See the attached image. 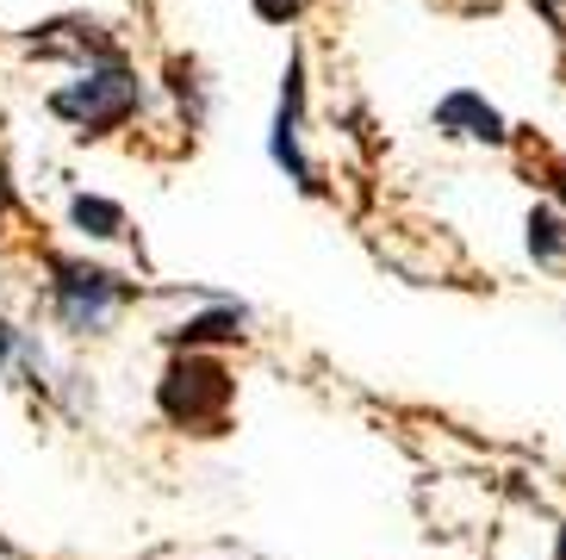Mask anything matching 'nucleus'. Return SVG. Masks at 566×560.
<instances>
[{"label": "nucleus", "mask_w": 566, "mask_h": 560, "mask_svg": "<svg viewBox=\"0 0 566 560\" xmlns=\"http://www.w3.org/2000/svg\"><path fill=\"white\" fill-rule=\"evenodd\" d=\"M268 156L281 168L286 182L300 187V194H324L317 182L312 156H305V50L293 44L286 50V75H281V106H274V132H268Z\"/></svg>", "instance_id": "3"}, {"label": "nucleus", "mask_w": 566, "mask_h": 560, "mask_svg": "<svg viewBox=\"0 0 566 560\" xmlns=\"http://www.w3.org/2000/svg\"><path fill=\"white\" fill-rule=\"evenodd\" d=\"M132 299V287L125 280H113L106 268H87V262H56V318H63L69 330H101L106 318L118 312Z\"/></svg>", "instance_id": "4"}, {"label": "nucleus", "mask_w": 566, "mask_h": 560, "mask_svg": "<svg viewBox=\"0 0 566 560\" xmlns=\"http://www.w3.org/2000/svg\"><path fill=\"white\" fill-rule=\"evenodd\" d=\"M430 125L454 144H485V149H511V118L480 94V87H449L430 106Z\"/></svg>", "instance_id": "5"}, {"label": "nucleus", "mask_w": 566, "mask_h": 560, "mask_svg": "<svg viewBox=\"0 0 566 560\" xmlns=\"http://www.w3.org/2000/svg\"><path fill=\"white\" fill-rule=\"evenodd\" d=\"M237 398L231 367L206 355V349H175V362L163 367V386H156V405L175 429H200V436H218L224 429V412Z\"/></svg>", "instance_id": "1"}, {"label": "nucleus", "mask_w": 566, "mask_h": 560, "mask_svg": "<svg viewBox=\"0 0 566 560\" xmlns=\"http://www.w3.org/2000/svg\"><path fill=\"white\" fill-rule=\"evenodd\" d=\"M548 187H554V199L566 206V156H554V163H548Z\"/></svg>", "instance_id": "11"}, {"label": "nucleus", "mask_w": 566, "mask_h": 560, "mask_svg": "<svg viewBox=\"0 0 566 560\" xmlns=\"http://www.w3.org/2000/svg\"><path fill=\"white\" fill-rule=\"evenodd\" d=\"M69 212H75V225H82L87 237H118V231H125V212H118L113 199H87L82 194Z\"/></svg>", "instance_id": "9"}, {"label": "nucleus", "mask_w": 566, "mask_h": 560, "mask_svg": "<svg viewBox=\"0 0 566 560\" xmlns=\"http://www.w3.org/2000/svg\"><path fill=\"white\" fill-rule=\"evenodd\" d=\"M250 7H255V19H268V25H300L312 0H250Z\"/></svg>", "instance_id": "10"}, {"label": "nucleus", "mask_w": 566, "mask_h": 560, "mask_svg": "<svg viewBox=\"0 0 566 560\" xmlns=\"http://www.w3.org/2000/svg\"><path fill=\"white\" fill-rule=\"evenodd\" d=\"M168 87H175V100L187 106V125L200 132V125H206V82H200V69L175 63V69H168Z\"/></svg>", "instance_id": "8"}, {"label": "nucleus", "mask_w": 566, "mask_h": 560, "mask_svg": "<svg viewBox=\"0 0 566 560\" xmlns=\"http://www.w3.org/2000/svg\"><path fill=\"white\" fill-rule=\"evenodd\" d=\"M523 243H530V262L535 268H560L566 262V206H560V199L530 206V218H523Z\"/></svg>", "instance_id": "7"}, {"label": "nucleus", "mask_w": 566, "mask_h": 560, "mask_svg": "<svg viewBox=\"0 0 566 560\" xmlns=\"http://www.w3.org/2000/svg\"><path fill=\"white\" fill-rule=\"evenodd\" d=\"M554 560H566V523L554 529Z\"/></svg>", "instance_id": "12"}, {"label": "nucleus", "mask_w": 566, "mask_h": 560, "mask_svg": "<svg viewBox=\"0 0 566 560\" xmlns=\"http://www.w3.org/2000/svg\"><path fill=\"white\" fill-rule=\"evenodd\" d=\"M51 106L69 118V125H82V137H106V132H118L125 118H137V106H144V87H137V75L118 63V56H106V63L87 69L75 87L51 94Z\"/></svg>", "instance_id": "2"}, {"label": "nucleus", "mask_w": 566, "mask_h": 560, "mask_svg": "<svg viewBox=\"0 0 566 560\" xmlns=\"http://www.w3.org/2000/svg\"><path fill=\"white\" fill-rule=\"evenodd\" d=\"M243 336H250V305H237V299H218L212 312L187 318L175 343H181V349H224V343H243Z\"/></svg>", "instance_id": "6"}]
</instances>
